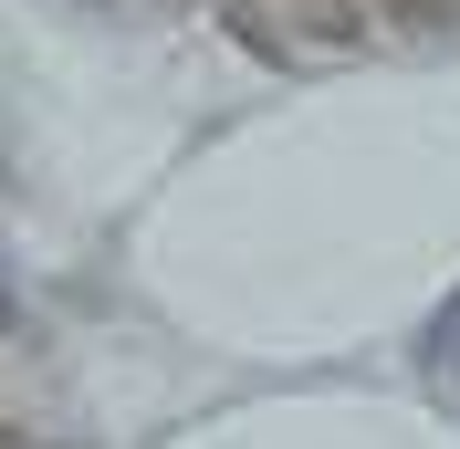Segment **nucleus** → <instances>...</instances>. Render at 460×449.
Wrapping results in <instances>:
<instances>
[{
    "label": "nucleus",
    "mask_w": 460,
    "mask_h": 449,
    "mask_svg": "<svg viewBox=\"0 0 460 449\" xmlns=\"http://www.w3.org/2000/svg\"><path fill=\"white\" fill-rule=\"evenodd\" d=\"M293 22L314 31V42H356V31H367V11H356V0H304Z\"/></svg>",
    "instance_id": "nucleus-1"
},
{
    "label": "nucleus",
    "mask_w": 460,
    "mask_h": 449,
    "mask_svg": "<svg viewBox=\"0 0 460 449\" xmlns=\"http://www.w3.org/2000/svg\"><path fill=\"white\" fill-rule=\"evenodd\" d=\"M387 11H398L408 31H439V22H450V11H460V0H387Z\"/></svg>",
    "instance_id": "nucleus-2"
},
{
    "label": "nucleus",
    "mask_w": 460,
    "mask_h": 449,
    "mask_svg": "<svg viewBox=\"0 0 460 449\" xmlns=\"http://www.w3.org/2000/svg\"><path fill=\"white\" fill-rule=\"evenodd\" d=\"M0 449H31V439H22V428H0Z\"/></svg>",
    "instance_id": "nucleus-3"
}]
</instances>
